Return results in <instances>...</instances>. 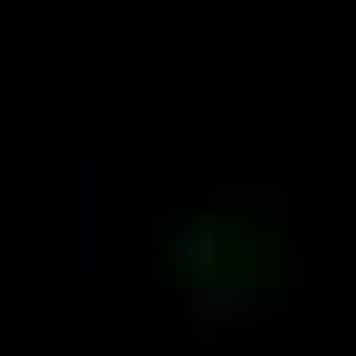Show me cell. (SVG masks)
<instances>
[{"label":"cell","instance_id":"cell-2","mask_svg":"<svg viewBox=\"0 0 356 356\" xmlns=\"http://www.w3.org/2000/svg\"><path fill=\"white\" fill-rule=\"evenodd\" d=\"M178 312H187V339L214 348L222 330H276L285 285L276 276H214V285H178Z\"/></svg>","mask_w":356,"mask_h":356},{"label":"cell","instance_id":"cell-1","mask_svg":"<svg viewBox=\"0 0 356 356\" xmlns=\"http://www.w3.org/2000/svg\"><path fill=\"white\" fill-rule=\"evenodd\" d=\"M134 161L125 143H72L63 161V267L72 285H116L134 241Z\"/></svg>","mask_w":356,"mask_h":356},{"label":"cell","instance_id":"cell-3","mask_svg":"<svg viewBox=\"0 0 356 356\" xmlns=\"http://www.w3.org/2000/svg\"><path fill=\"white\" fill-rule=\"evenodd\" d=\"M205 170H214L222 196H285V143H214L205 152Z\"/></svg>","mask_w":356,"mask_h":356},{"label":"cell","instance_id":"cell-5","mask_svg":"<svg viewBox=\"0 0 356 356\" xmlns=\"http://www.w3.org/2000/svg\"><path fill=\"white\" fill-rule=\"evenodd\" d=\"M312 276H321V285H356V222L348 214L312 232Z\"/></svg>","mask_w":356,"mask_h":356},{"label":"cell","instance_id":"cell-4","mask_svg":"<svg viewBox=\"0 0 356 356\" xmlns=\"http://www.w3.org/2000/svg\"><path fill=\"white\" fill-rule=\"evenodd\" d=\"M222 250H232L222 222H214V214H187V222L170 232V276H178V285H214V276H232Z\"/></svg>","mask_w":356,"mask_h":356}]
</instances>
